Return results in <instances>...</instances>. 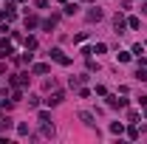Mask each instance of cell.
<instances>
[{
    "instance_id": "12",
    "label": "cell",
    "mask_w": 147,
    "mask_h": 144,
    "mask_svg": "<svg viewBox=\"0 0 147 144\" xmlns=\"http://www.w3.org/2000/svg\"><path fill=\"white\" fill-rule=\"evenodd\" d=\"M31 71H34V73H40V76H42V73H48V65H42V62H40V65H34Z\"/></svg>"
},
{
    "instance_id": "14",
    "label": "cell",
    "mask_w": 147,
    "mask_h": 144,
    "mask_svg": "<svg viewBox=\"0 0 147 144\" xmlns=\"http://www.w3.org/2000/svg\"><path fill=\"white\" fill-rule=\"evenodd\" d=\"M127 26H130V28H133V31H136V28L142 26V20H139V17H130V20H127Z\"/></svg>"
},
{
    "instance_id": "13",
    "label": "cell",
    "mask_w": 147,
    "mask_h": 144,
    "mask_svg": "<svg viewBox=\"0 0 147 144\" xmlns=\"http://www.w3.org/2000/svg\"><path fill=\"white\" fill-rule=\"evenodd\" d=\"M136 79H142V82H147V68H142V65H139V71H136Z\"/></svg>"
},
{
    "instance_id": "16",
    "label": "cell",
    "mask_w": 147,
    "mask_h": 144,
    "mask_svg": "<svg viewBox=\"0 0 147 144\" xmlns=\"http://www.w3.org/2000/svg\"><path fill=\"white\" fill-rule=\"evenodd\" d=\"M105 51H108V45H105V42H99V45L93 48V54H105Z\"/></svg>"
},
{
    "instance_id": "17",
    "label": "cell",
    "mask_w": 147,
    "mask_h": 144,
    "mask_svg": "<svg viewBox=\"0 0 147 144\" xmlns=\"http://www.w3.org/2000/svg\"><path fill=\"white\" fill-rule=\"evenodd\" d=\"M65 14H76V3H68L65 6Z\"/></svg>"
},
{
    "instance_id": "4",
    "label": "cell",
    "mask_w": 147,
    "mask_h": 144,
    "mask_svg": "<svg viewBox=\"0 0 147 144\" xmlns=\"http://www.w3.org/2000/svg\"><path fill=\"white\" fill-rule=\"evenodd\" d=\"M14 54V48H11V42H6V40H0V57H11Z\"/></svg>"
},
{
    "instance_id": "1",
    "label": "cell",
    "mask_w": 147,
    "mask_h": 144,
    "mask_svg": "<svg viewBox=\"0 0 147 144\" xmlns=\"http://www.w3.org/2000/svg\"><path fill=\"white\" fill-rule=\"evenodd\" d=\"M51 59H54V62H59V65H71V59H68V57L62 54V48H51Z\"/></svg>"
},
{
    "instance_id": "6",
    "label": "cell",
    "mask_w": 147,
    "mask_h": 144,
    "mask_svg": "<svg viewBox=\"0 0 147 144\" xmlns=\"http://www.w3.org/2000/svg\"><path fill=\"white\" fill-rule=\"evenodd\" d=\"M79 119H82V124L93 127V113H88V110H79Z\"/></svg>"
},
{
    "instance_id": "9",
    "label": "cell",
    "mask_w": 147,
    "mask_h": 144,
    "mask_svg": "<svg viewBox=\"0 0 147 144\" xmlns=\"http://www.w3.org/2000/svg\"><path fill=\"white\" fill-rule=\"evenodd\" d=\"M113 26H116V31H125V17H122V14H116Z\"/></svg>"
},
{
    "instance_id": "11",
    "label": "cell",
    "mask_w": 147,
    "mask_h": 144,
    "mask_svg": "<svg viewBox=\"0 0 147 144\" xmlns=\"http://www.w3.org/2000/svg\"><path fill=\"white\" fill-rule=\"evenodd\" d=\"M37 23H40V20H37L34 14H31V17H26V28H37Z\"/></svg>"
},
{
    "instance_id": "8",
    "label": "cell",
    "mask_w": 147,
    "mask_h": 144,
    "mask_svg": "<svg viewBox=\"0 0 147 144\" xmlns=\"http://www.w3.org/2000/svg\"><path fill=\"white\" fill-rule=\"evenodd\" d=\"M110 133L122 136V133H125V124H122V122H113V124H110Z\"/></svg>"
},
{
    "instance_id": "10",
    "label": "cell",
    "mask_w": 147,
    "mask_h": 144,
    "mask_svg": "<svg viewBox=\"0 0 147 144\" xmlns=\"http://www.w3.org/2000/svg\"><path fill=\"white\" fill-rule=\"evenodd\" d=\"M23 42H26V51H34V48H37V40H34V37H26Z\"/></svg>"
},
{
    "instance_id": "18",
    "label": "cell",
    "mask_w": 147,
    "mask_h": 144,
    "mask_svg": "<svg viewBox=\"0 0 147 144\" xmlns=\"http://www.w3.org/2000/svg\"><path fill=\"white\" fill-rule=\"evenodd\" d=\"M139 105H144V108H147V93H142V96H139Z\"/></svg>"
},
{
    "instance_id": "21",
    "label": "cell",
    "mask_w": 147,
    "mask_h": 144,
    "mask_svg": "<svg viewBox=\"0 0 147 144\" xmlns=\"http://www.w3.org/2000/svg\"><path fill=\"white\" fill-rule=\"evenodd\" d=\"M144 116H147V110H144Z\"/></svg>"
},
{
    "instance_id": "3",
    "label": "cell",
    "mask_w": 147,
    "mask_h": 144,
    "mask_svg": "<svg viewBox=\"0 0 147 144\" xmlns=\"http://www.w3.org/2000/svg\"><path fill=\"white\" fill-rule=\"evenodd\" d=\"M62 99H65V93H62V90H57V93H51V96H48V99H45V105H48V108H51V105H59V102H62Z\"/></svg>"
},
{
    "instance_id": "7",
    "label": "cell",
    "mask_w": 147,
    "mask_h": 144,
    "mask_svg": "<svg viewBox=\"0 0 147 144\" xmlns=\"http://www.w3.org/2000/svg\"><path fill=\"white\" fill-rule=\"evenodd\" d=\"M88 20H91V23H99V20H102V11H99V9H91V11H88Z\"/></svg>"
},
{
    "instance_id": "20",
    "label": "cell",
    "mask_w": 147,
    "mask_h": 144,
    "mask_svg": "<svg viewBox=\"0 0 147 144\" xmlns=\"http://www.w3.org/2000/svg\"><path fill=\"white\" fill-rule=\"evenodd\" d=\"M59 3H68V0H59Z\"/></svg>"
},
{
    "instance_id": "2",
    "label": "cell",
    "mask_w": 147,
    "mask_h": 144,
    "mask_svg": "<svg viewBox=\"0 0 147 144\" xmlns=\"http://www.w3.org/2000/svg\"><path fill=\"white\" fill-rule=\"evenodd\" d=\"M9 82H11L14 88H26V85H28V73H14Z\"/></svg>"
},
{
    "instance_id": "19",
    "label": "cell",
    "mask_w": 147,
    "mask_h": 144,
    "mask_svg": "<svg viewBox=\"0 0 147 144\" xmlns=\"http://www.w3.org/2000/svg\"><path fill=\"white\" fill-rule=\"evenodd\" d=\"M142 11H144V14H147V3H144V6H142Z\"/></svg>"
},
{
    "instance_id": "5",
    "label": "cell",
    "mask_w": 147,
    "mask_h": 144,
    "mask_svg": "<svg viewBox=\"0 0 147 144\" xmlns=\"http://www.w3.org/2000/svg\"><path fill=\"white\" fill-rule=\"evenodd\" d=\"M127 102L125 99H119V96H108V108H125Z\"/></svg>"
},
{
    "instance_id": "15",
    "label": "cell",
    "mask_w": 147,
    "mask_h": 144,
    "mask_svg": "<svg viewBox=\"0 0 147 144\" xmlns=\"http://www.w3.org/2000/svg\"><path fill=\"white\" fill-rule=\"evenodd\" d=\"M116 59H119V62H130V54H127V51H119Z\"/></svg>"
}]
</instances>
